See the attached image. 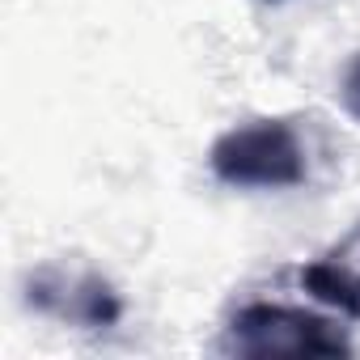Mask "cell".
<instances>
[{
    "label": "cell",
    "mask_w": 360,
    "mask_h": 360,
    "mask_svg": "<svg viewBox=\"0 0 360 360\" xmlns=\"http://www.w3.org/2000/svg\"><path fill=\"white\" fill-rule=\"evenodd\" d=\"M30 305L72 326H115L123 318V301L110 280H102L89 267L64 263H47L30 276Z\"/></svg>",
    "instance_id": "3957f363"
},
{
    "label": "cell",
    "mask_w": 360,
    "mask_h": 360,
    "mask_svg": "<svg viewBox=\"0 0 360 360\" xmlns=\"http://www.w3.org/2000/svg\"><path fill=\"white\" fill-rule=\"evenodd\" d=\"M221 347L242 360H276V356H347L352 339L330 318L292 309V305H267L255 301L238 309L225 326Z\"/></svg>",
    "instance_id": "7a4b0ae2"
},
{
    "label": "cell",
    "mask_w": 360,
    "mask_h": 360,
    "mask_svg": "<svg viewBox=\"0 0 360 360\" xmlns=\"http://www.w3.org/2000/svg\"><path fill=\"white\" fill-rule=\"evenodd\" d=\"M301 284L318 301L343 309L347 318H360V229L347 233L335 250L318 255L309 267H301Z\"/></svg>",
    "instance_id": "277c9868"
},
{
    "label": "cell",
    "mask_w": 360,
    "mask_h": 360,
    "mask_svg": "<svg viewBox=\"0 0 360 360\" xmlns=\"http://www.w3.org/2000/svg\"><path fill=\"white\" fill-rule=\"evenodd\" d=\"M339 102H343V110L360 123V51L352 56V64L343 68V81H339Z\"/></svg>",
    "instance_id": "5b68a950"
},
{
    "label": "cell",
    "mask_w": 360,
    "mask_h": 360,
    "mask_svg": "<svg viewBox=\"0 0 360 360\" xmlns=\"http://www.w3.org/2000/svg\"><path fill=\"white\" fill-rule=\"evenodd\" d=\"M208 165L225 187H259V191H280V187H301L309 161L305 148L284 119H250L217 136L208 148Z\"/></svg>",
    "instance_id": "6da1fadb"
}]
</instances>
